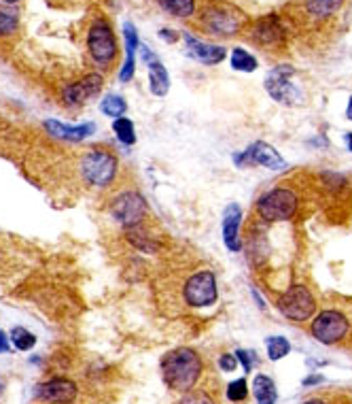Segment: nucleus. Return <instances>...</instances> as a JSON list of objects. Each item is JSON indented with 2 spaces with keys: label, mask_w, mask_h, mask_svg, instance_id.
Returning <instances> with one entry per match:
<instances>
[{
  "label": "nucleus",
  "mask_w": 352,
  "mask_h": 404,
  "mask_svg": "<svg viewBox=\"0 0 352 404\" xmlns=\"http://www.w3.org/2000/svg\"><path fill=\"white\" fill-rule=\"evenodd\" d=\"M202 374V360L189 347H178L161 360V376L164 383L174 392H189Z\"/></svg>",
  "instance_id": "1"
},
{
  "label": "nucleus",
  "mask_w": 352,
  "mask_h": 404,
  "mask_svg": "<svg viewBox=\"0 0 352 404\" xmlns=\"http://www.w3.org/2000/svg\"><path fill=\"white\" fill-rule=\"evenodd\" d=\"M291 345L284 336H269L267 338V356L269 360H282L284 356H289Z\"/></svg>",
  "instance_id": "27"
},
{
  "label": "nucleus",
  "mask_w": 352,
  "mask_h": 404,
  "mask_svg": "<svg viewBox=\"0 0 352 404\" xmlns=\"http://www.w3.org/2000/svg\"><path fill=\"white\" fill-rule=\"evenodd\" d=\"M344 0H306V9L314 17H329L333 15Z\"/></svg>",
  "instance_id": "22"
},
{
  "label": "nucleus",
  "mask_w": 352,
  "mask_h": 404,
  "mask_svg": "<svg viewBox=\"0 0 352 404\" xmlns=\"http://www.w3.org/2000/svg\"><path fill=\"white\" fill-rule=\"evenodd\" d=\"M37 398L53 404H72L76 400V385L68 379H51L39 385Z\"/></svg>",
  "instance_id": "13"
},
{
  "label": "nucleus",
  "mask_w": 352,
  "mask_h": 404,
  "mask_svg": "<svg viewBox=\"0 0 352 404\" xmlns=\"http://www.w3.org/2000/svg\"><path fill=\"white\" fill-rule=\"evenodd\" d=\"M159 37L164 39V41H168V43H176V41H178V35H176L174 30H168V28L159 30Z\"/></svg>",
  "instance_id": "33"
},
{
  "label": "nucleus",
  "mask_w": 352,
  "mask_h": 404,
  "mask_svg": "<svg viewBox=\"0 0 352 404\" xmlns=\"http://www.w3.org/2000/svg\"><path fill=\"white\" fill-rule=\"evenodd\" d=\"M185 43H187V49H189V56H194L198 62H202L206 66L221 64L225 60V56H227V49L225 47L204 43V41L191 37L189 32H185Z\"/></svg>",
  "instance_id": "14"
},
{
  "label": "nucleus",
  "mask_w": 352,
  "mask_h": 404,
  "mask_svg": "<svg viewBox=\"0 0 352 404\" xmlns=\"http://www.w3.org/2000/svg\"><path fill=\"white\" fill-rule=\"evenodd\" d=\"M231 68L242 70V73H253V70H257V58L251 56L247 49L236 47L231 51Z\"/></svg>",
  "instance_id": "23"
},
{
  "label": "nucleus",
  "mask_w": 352,
  "mask_h": 404,
  "mask_svg": "<svg viewBox=\"0 0 352 404\" xmlns=\"http://www.w3.org/2000/svg\"><path fill=\"white\" fill-rule=\"evenodd\" d=\"M143 62L149 66V84H151V92L153 96H166L168 90H170V77H168V70L166 66L159 62V58H155V53L143 45Z\"/></svg>",
  "instance_id": "15"
},
{
  "label": "nucleus",
  "mask_w": 352,
  "mask_h": 404,
  "mask_svg": "<svg viewBox=\"0 0 352 404\" xmlns=\"http://www.w3.org/2000/svg\"><path fill=\"white\" fill-rule=\"evenodd\" d=\"M278 311L291 321H308L316 311V300L308 287L291 285L278 298Z\"/></svg>",
  "instance_id": "6"
},
{
  "label": "nucleus",
  "mask_w": 352,
  "mask_h": 404,
  "mask_svg": "<svg viewBox=\"0 0 352 404\" xmlns=\"http://www.w3.org/2000/svg\"><path fill=\"white\" fill-rule=\"evenodd\" d=\"M240 224H242V209L236 202L227 204L225 215H223V242H225V247L234 253H238L242 249Z\"/></svg>",
  "instance_id": "17"
},
{
  "label": "nucleus",
  "mask_w": 352,
  "mask_h": 404,
  "mask_svg": "<svg viewBox=\"0 0 352 404\" xmlns=\"http://www.w3.org/2000/svg\"><path fill=\"white\" fill-rule=\"evenodd\" d=\"M265 90L272 96L276 102L287 104V106H295L304 100V92L302 86L295 81V68L289 64H280L276 68H272L265 77Z\"/></svg>",
  "instance_id": "2"
},
{
  "label": "nucleus",
  "mask_w": 352,
  "mask_h": 404,
  "mask_svg": "<svg viewBox=\"0 0 352 404\" xmlns=\"http://www.w3.org/2000/svg\"><path fill=\"white\" fill-rule=\"evenodd\" d=\"M17 28H19L17 11L11 9L9 5H0V37H9L17 32Z\"/></svg>",
  "instance_id": "24"
},
{
  "label": "nucleus",
  "mask_w": 352,
  "mask_h": 404,
  "mask_svg": "<svg viewBox=\"0 0 352 404\" xmlns=\"http://www.w3.org/2000/svg\"><path fill=\"white\" fill-rule=\"evenodd\" d=\"M183 296L185 302L189 307H210L216 302V296H219V289H216V279L210 271H200L194 277H189V281L183 287Z\"/></svg>",
  "instance_id": "7"
},
{
  "label": "nucleus",
  "mask_w": 352,
  "mask_h": 404,
  "mask_svg": "<svg viewBox=\"0 0 352 404\" xmlns=\"http://www.w3.org/2000/svg\"><path fill=\"white\" fill-rule=\"evenodd\" d=\"M219 366H221L225 372H234V370H236V366H238V360H236V356H229V354H225V356H221V360H219Z\"/></svg>",
  "instance_id": "31"
},
{
  "label": "nucleus",
  "mask_w": 352,
  "mask_h": 404,
  "mask_svg": "<svg viewBox=\"0 0 352 404\" xmlns=\"http://www.w3.org/2000/svg\"><path fill=\"white\" fill-rule=\"evenodd\" d=\"M157 5L180 19H187L196 13V0H157Z\"/></svg>",
  "instance_id": "21"
},
{
  "label": "nucleus",
  "mask_w": 352,
  "mask_h": 404,
  "mask_svg": "<svg viewBox=\"0 0 352 404\" xmlns=\"http://www.w3.org/2000/svg\"><path fill=\"white\" fill-rule=\"evenodd\" d=\"M245 15L238 13L236 9H225V7H212V9H206L204 15H202V26L216 35V37H234L242 30V26H245Z\"/></svg>",
  "instance_id": "8"
},
{
  "label": "nucleus",
  "mask_w": 352,
  "mask_h": 404,
  "mask_svg": "<svg viewBox=\"0 0 352 404\" xmlns=\"http://www.w3.org/2000/svg\"><path fill=\"white\" fill-rule=\"evenodd\" d=\"M249 396V385L245 379H236L227 385V398L231 402H242V400H247Z\"/></svg>",
  "instance_id": "29"
},
{
  "label": "nucleus",
  "mask_w": 352,
  "mask_h": 404,
  "mask_svg": "<svg viewBox=\"0 0 352 404\" xmlns=\"http://www.w3.org/2000/svg\"><path fill=\"white\" fill-rule=\"evenodd\" d=\"M81 175L85 183L104 187L117 175V157L106 149H92L81 160Z\"/></svg>",
  "instance_id": "3"
},
{
  "label": "nucleus",
  "mask_w": 352,
  "mask_h": 404,
  "mask_svg": "<svg viewBox=\"0 0 352 404\" xmlns=\"http://www.w3.org/2000/svg\"><path fill=\"white\" fill-rule=\"evenodd\" d=\"M7 352H9V338L3 330H0V354H7Z\"/></svg>",
  "instance_id": "34"
},
{
  "label": "nucleus",
  "mask_w": 352,
  "mask_h": 404,
  "mask_svg": "<svg viewBox=\"0 0 352 404\" xmlns=\"http://www.w3.org/2000/svg\"><path fill=\"white\" fill-rule=\"evenodd\" d=\"M111 213L123 228L130 230V228H136L138 224H143L145 215H147V202H145L143 194H138V192H123L113 200Z\"/></svg>",
  "instance_id": "9"
},
{
  "label": "nucleus",
  "mask_w": 352,
  "mask_h": 404,
  "mask_svg": "<svg viewBox=\"0 0 352 404\" xmlns=\"http://www.w3.org/2000/svg\"><path fill=\"white\" fill-rule=\"evenodd\" d=\"M322 376H308V379L304 381V385H314V383H320Z\"/></svg>",
  "instance_id": "35"
},
{
  "label": "nucleus",
  "mask_w": 352,
  "mask_h": 404,
  "mask_svg": "<svg viewBox=\"0 0 352 404\" xmlns=\"http://www.w3.org/2000/svg\"><path fill=\"white\" fill-rule=\"evenodd\" d=\"M346 143H348V149L352 151V132H348V134H346Z\"/></svg>",
  "instance_id": "37"
},
{
  "label": "nucleus",
  "mask_w": 352,
  "mask_h": 404,
  "mask_svg": "<svg viewBox=\"0 0 352 404\" xmlns=\"http://www.w3.org/2000/svg\"><path fill=\"white\" fill-rule=\"evenodd\" d=\"M297 211V194L287 187H276V190L267 192L257 202L259 218L265 222H287L291 220Z\"/></svg>",
  "instance_id": "4"
},
{
  "label": "nucleus",
  "mask_w": 352,
  "mask_h": 404,
  "mask_svg": "<svg viewBox=\"0 0 352 404\" xmlns=\"http://www.w3.org/2000/svg\"><path fill=\"white\" fill-rule=\"evenodd\" d=\"M113 132L117 134V139L123 145H134L136 143V130H134V124L127 117H117L113 124Z\"/></svg>",
  "instance_id": "25"
},
{
  "label": "nucleus",
  "mask_w": 352,
  "mask_h": 404,
  "mask_svg": "<svg viewBox=\"0 0 352 404\" xmlns=\"http://www.w3.org/2000/svg\"><path fill=\"white\" fill-rule=\"evenodd\" d=\"M87 49L92 53V60L100 66H111L117 60V39L113 35L111 23L98 19L92 23L87 35Z\"/></svg>",
  "instance_id": "5"
},
{
  "label": "nucleus",
  "mask_w": 352,
  "mask_h": 404,
  "mask_svg": "<svg viewBox=\"0 0 352 404\" xmlns=\"http://www.w3.org/2000/svg\"><path fill=\"white\" fill-rule=\"evenodd\" d=\"M350 330L348 319L340 311H324L312 321V336L322 345H335L340 343Z\"/></svg>",
  "instance_id": "10"
},
{
  "label": "nucleus",
  "mask_w": 352,
  "mask_h": 404,
  "mask_svg": "<svg viewBox=\"0 0 352 404\" xmlns=\"http://www.w3.org/2000/svg\"><path fill=\"white\" fill-rule=\"evenodd\" d=\"M236 356L242 362V366H245V372H251V368H253V354L251 352H242V349H240Z\"/></svg>",
  "instance_id": "32"
},
{
  "label": "nucleus",
  "mask_w": 352,
  "mask_h": 404,
  "mask_svg": "<svg viewBox=\"0 0 352 404\" xmlns=\"http://www.w3.org/2000/svg\"><path fill=\"white\" fill-rule=\"evenodd\" d=\"M253 392H255V398L259 404H276V385L274 381L269 379V376L265 374H259L255 376V381H253Z\"/></svg>",
  "instance_id": "20"
},
{
  "label": "nucleus",
  "mask_w": 352,
  "mask_h": 404,
  "mask_svg": "<svg viewBox=\"0 0 352 404\" xmlns=\"http://www.w3.org/2000/svg\"><path fill=\"white\" fill-rule=\"evenodd\" d=\"M178 404H214V400L202 389H189Z\"/></svg>",
  "instance_id": "30"
},
{
  "label": "nucleus",
  "mask_w": 352,
  "mask_h": 404,
  "mask_svg": "<svg viewBox=\"0 0 352 404\" xmlns=\"http://www.w3.org/2000/svg\"><path fill=\"white\" fill-rule=\"evenodd\" d=\"M123 37H125V64L121 66V73H119V79L121 84H127V81L134 77V58H136V49H138V35H136V28H134V23L125 21L123 23Z\"/></svg>",
  "instance_id": "18"
},
{
  "label": "nucleus",
  "mask_w": 352,
  "mask_h": 404,
  "mask_svg": "<svg viewBox=\"0 0 352 404\" xmlns=\"http://www.w3.org/2000/svg\"><path fill=\"white\" fill-rule=\"evenodd\" d=\"M346 117L352 122V96H350V100H348V106H346Z\"/></svg>",
  "instance_id": "36"
},
{
  "label": "nucleus",
  "mask_w": 352,
  "mask_h": 404,
  "mask_svg": "<svg viewBox=\"0 0 352 404\" xmlns=\"http://www.w3.org/2000/svg\"><path fill=\"white\" fill-rule=\"evenodd\" d=\"M45 130L47 134L56 139H62V141H68V143H79V141H85L90 134H94L96 126L94 124H81V126H68V124H62L58 119H47L45 124Z\"/></svg>",
  "instance_id": "16"
},
{
  "label": "nucleus",
  "mask_w": 352,
  "mask_h": 404,
  "mask_svg": "<svg viewBox=\"0 0 352 404\" xmlns=\"http://www.w3.org/2000/svg\"><path fill=\"white\" fill-rule=\"evenodd\" d=\"M234 162L238 166H265L269 171H284L287 169L284 157L272 145H267L263 141L253 143L247 151L236 153Z\"/></svg>",
  "instance_id": "11"
},
{
  "label": "nucleus",
  "mask_w": 352,
  "mask_h": 404,
  "mask_svg": "<svg viewBox=\"0 0 352 404\" xmlns=\"http://www.w3.org/2000/svg\"><path fill=\"white\" fill-rule=\"evenodd\" d=\"M253 32H255V41L259 45H276V43L282 41L280 21L274 15L272 17H265V19H259Z\"/></svg>",
  "instance_id": "19"
},
{
  "label": "nucleus",
  "mask_w": 352,
  "mask_h": 404,
  "mask_svg": "<svg viewBox=\"0 0 352 404\" xmlns=\"http://www.w3.org/2000/svg\"><path fill=\"white\" fill-rule=\"evenodd\" d=\"M9 338L13 340V345L19 349V352H30V349L37 345V336L25 328H13Z\"/></svg>",
  "instance_id": "28"
},
{
  "label": "nucleus",
  "mask_w": 352,
  "mask_h": 404,
  "mask_svg": "<svg viewBox=\"0 0 352 404\" xmlns=\"http://www.w3.org/2000/svg\"><path fill=\"white\" fill-rule=\"evenodd\" d=\"M125 109H127L125 100H123L121 96H115V94L106 96V98L100 102V111H102L104 115H108V117H121V115L125 113Z\"/></svg>",
  "instance_id": "26"
},
{
  "label": "nucleus",
  "mask_w": 352,
  "mask_h": 404,
  "mask_svg": "<svg viewBox=\"0 0 352 404\" xmlns=\"http://www.w3.org/2000/svg\"><path fill=\"white\" fill-rule=\"evenodd\" d=\"M102 84H104L102 77L92 73L81 81H76V84H70L68 88H64L62 98L68 106H79V104H83L85 100H90L92 96H96L102 90Z\"/></svg>",
  "instance_id": "12"
},
{
  "label": "nucleus",
  "mask_w": 352,
  "mask_h": 404,
  "mask_svg": "<svg viewBox=\"0 0 352 404\" xmlns=\"http://www.w3.org/2000/svg\"><path fill=\"white\" fill-rule=\"evenodd\" d=\"M0 3H3V5H9V7H11V5H17L19 0H0Z\"/></svg>",
  "instance_id": "38"
},
{
  "label": "nucleus",
  "mask_w": 352,
  "mask_h": 404,
  "mask_svg": "<svg viewBox=\"0 0 352 404\" xmlns=\"http://www.w3.org/2000/svg\"><path fill=\"white\" fill-rule=\"evenodd\" d=\"M304 404H324L322 400H310V402H304Z\"/></svg>",
  "instance_id": "39"
}]
</instances>
